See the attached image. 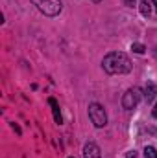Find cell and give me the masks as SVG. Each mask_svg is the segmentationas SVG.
<instances>
[{
	"mask_svg": "<svg viewBox=\"0 0 157 158\" xmlns=\"http://www.w3.org/2000/svg\"><path fill=\"white\" fill-rule=\"evenodd\" d=\"M69 158H74V156H69Z\"/></svg>",
	"mask_w": 157,
	"mask_h": 158,
	"instance_id": "2e32d148",
	"label": "cell"
},
{
	"mask_svg": "<svg viewBox=\"0 0 157 158\" xmlns=\"http://www.w3.org/2000/svg\"><path fill=\"white\" fill-rule=\"evenodd\" d=\"M48 103H50V107H52V112H54V119H56V123H57V125H61V123H63V118H61V110H59L57 101H56L54 98H50V99H48Z\"/></svg>",
	"mask_w": 157,
	"mask_h": 158,
	"instance_id": "8992f818",
	"label": "cell"
},
{
	"mask_svg": "<svg viewBox=\"0 0 157 158\" xmlns=\"http://www.w3.org/2000/svg\"><path fill=\"white\" fill-rule=\"evenodd\" d=\"M139 9H141V13H142L144 17H148V15L152 13V2L142 0V2H141V6H139Z\"/></svg>",
	"mask_w": 157,
	"mask_h": 158,
	"instance_id": "ba28073f",
	"label": "cell"
},
{
	"mask_svg": "<svg viewBox=\"0 0 157 158\" xmlns=\"http://www.w3.org/2000/svg\"><path fill=\"white\" fill-rule=\"evenodd\" d=\"M152 114H154V118H157V105L154 107V112H152Z\"/></svg>",
	"mask_w": 157,
	"mask_h": 158,
	"instance_id": "4fadbf2b",
	"label": "cell"
},
{
	"mask_svg": "<svg viewBox=\"0 0 157 158\" xmlns=\"http://www.w3.org/2000/svg\"><path fill=\"white\" fill-rule=\"evenodd\" d=\"M30 2L39 9L43 15H46V17H56L63 9L61 0H30Z\"/></svg>",
	"mask_w": 157,
	"mask_h": 158,
	"instance_id": "7a4b0ae2",
	"label": "cell"
},
{
	"mask_svg": "<svg viewBox=\"0 0 157 158\" xmlns=\"http://www.w3.org/2000/svg\"><path fill=\"white\" fill-rule=\"evenodd\" d=\"M83 158H102L100 147H98L94 142L85 143V147H83Z\"/></svg>",
	"mask_w": 157,
	"mask_h": 158,
	"instance_id": "5b68a950",
	"label": "cell"
},
{
	"mask_svg": "<svg viewBox=\"0 0 157 158\" xmlns=\"http://www.w3.org/2000/svg\"><path fill=\"white\" fill-rule=\"evenodd\" d=\"M126 158H137V153H135V151H129V153L126 155Z\"/></svg>",
	"mask_w": 157,
	"mask_h": 158,
	"instance_id": "7c38bea8",
	"label": "cell"
},
{
	"mask_svg": "<svg viewBox=\"0 0 157 158\" xmlns=\"http://www.w3.org/2000/svg\"><path fill=\"white\" fill-rule=\"evenodd\" d=\"M131 50H133L135 53H144V52H146L144 44H141V42H133V44H131Z\"/></svg>",
	"mask_w": 157,
	"mask_h": 158,
	"instance_id": "30bf717a",
	"label": "cell"
},
{
	"mask_svg": "<svg viewBox=\"0 0 157 158\" xmlns=\"http://www.w3.org/2000/svg\"><path fill=\"white\" fill-rule=\"evenodd\" d=\"M144 158H157V149L148 145V147L144 149Z\"/></svg>",
	"mask_w": 157,
	"mask_h": 158,
	"instance_id": "9c48e42d",
	"label": "cell"
},
{
	"mask_svg": "<svg viewBox=\"0 0 157 158\" xmlns=\"http://www.w3.org/2000/svg\"><path fill=\"white\" fill-rule=\"evenodd\" d=\"M92 2H100V0H92Z\"/></svg>",
	"mask_w": 157,
	"mask_h": 158,
	"instance_id": "9a60e30c",
	"label": "cell"
},
{
	"mask_svg": "<svg viewBox=\"0 0 157 158\" xmlns=\"http://www.w3.org/2000/svg\"><path fill=\"white\" fill-rule=\"evenodd\" d=\"M152 4H154V6H155V11H157V0H154V2H152Z\"/></svg>",
	"mask_w": 157,
	"mask_h": 158,
	"instance_id": "5bb4252c",
	"label": "cell"
},
{
	"mask_svg": "<svg viewBox=\"0 0 157 158\" xmlns=\"http://www.w3.org/2000/svg\"><path fill=\"white\" fill-rule=\"evenodd\" d=\"M89 118L92 121V125L98 127V129L107 125V114H105V110L100 103H91L89 105Z\"/></svg>",
	"mask_w": 157,
	"mask_h": 158,
	"instance_id": "3957f363",
	"label": "cell"
},
{
	"mask_svg": "<svg viewBox=\"0 0 157 158\" xmlns=\"http://www.w3.org/2000/svg\"><path fill=\"white\" fill-rule=\"evenodd\" d=\"M102 66H104V70H105L107 74H111V76H117L118 74V76H120V74L131 72L133 63L129 61V57H128L126 53H122V52H111V53H107V55L104 57Z\"/></svg>",
	"mask_w": 157,
	"mask_h": 158,
	"instance_id": "6da1fadb",
	"label": "cell"
},
{
	"mask_svg": "<svg viewBox=\"0 0 157 158\" xmlns=\"http://www.w3.org/2000/svg\"><path fill=\"white\" fill-rule=\"evenodd\" d=\"M122 2H124V6H128V7H133L137 0H122Z\"/></svg>",
	"mask_w": 157,
	"mask_h": 158,
	"instance_id": "8fae6325",
	"label": "cell"
},
{
	"mask_svg": "<svg viewBox=\"0 0 157 158\" xmlns=\"http://www.w3.org/2000/svg\"><path fill=\"white\" fill-rule=\"evenodd\" d=\"M139 101H141V92H139V88H129V90L122 96V107H124L126 110L135 109V107L139 105Z\"/></svg>",
	"mask_w": 157,
	"mask_h": 158,
	"instance_id": "277c9868",
	"label": "cell"
},
{
	"mask_svg": "<svg viewBox=\"0 0 157 158\" xmlns=\"http://www.w3.org/2000/svg\"><path fill=\"white\" fill-rule=\"evenodd\" d=\"M157 94V88L154 83H146V88H144V98H146V101L150 103V101H154V98H155Z\"/></svg>",
	"mask_w": 157,
	"mask_h": 158,
	"instance_id": "52a82bcc",
	"label": "cell"
}]
</instances>
